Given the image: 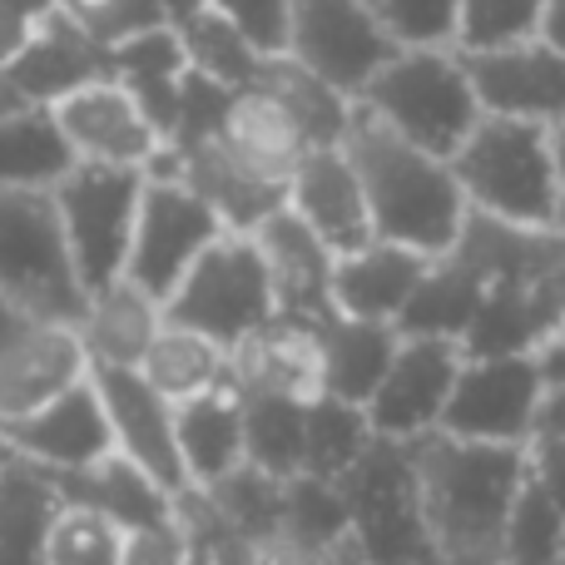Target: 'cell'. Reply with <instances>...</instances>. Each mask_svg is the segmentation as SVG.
Returning a JSON list of instances; mask_svg holds the SVG:
<instances>
[{
    "mask_svg": "<svg viewBox=\"0 0 565 565\" xmlns=\"http://www.w3.org/2000/svg\"><path fill=\"white\" fill-rule=\"evenodd\" d=\"M551 234L565 244V189H561V204H556V218H551Z\"/></svg>",
    "mask_w": 565,
    "mask_h": 565,
    "instance_id": "cell-50",
    "label": "cell"
},
{
    "mask_svg": "<svg viewBox=\"0 0 565 565\" xmlns=\"http://www.w3.org/2000/svg\"><path fill=\"white\" fill-rule=\"evenodd\" d=\"M397 50L451 45L457 40V0H362Z\"/></svg>",
    "mask_w": 565,
    "mask_h": 565,
    "instance_id": "cell-39",
    "label": "cell"
},
{
    "mask_svg": "<svg viewBox=\"0 0 565 565\" xmlns=\"http://www.w3.org/2000/svg\"><path fill=\"white\" fill-rule=\"evenodd\" d=\"M174 30H179V40H184V55H189L194 75L214 79V85H224V89H248L258 79L264 55H258L244 40V30H234L218 10L204 6L194 20H184V25H174Z\"/></svg>",
    "mask_w": 565,
    "mask_h": 565,
    "instance_id": "cell-35",
    "label": "cell"
},
{
    "mask_svg": "<svg viewBox=\"0 0 565 565\" xmlns=\"http://www.w3.org/2000/svg\"><path fill=\"white\" fill-rule=\"evenodd\" d=\"M145 179L149 174H139V169L75 164L50 189L60 209V224H65V238H70V254H75V268L89 292L125 278Z\"/></svg>",
    "mask_w": 565,
    "mask_h": 565,
    "instance_id": "cell-8",
    "label": "cell"
},
{
    "mask_svg": "<svg viewBox=\"0 0 565 565\" xmlns=\"http://www.w3.org/2000/svg\"><path fill=\"white\" fill-rule=\"evenodd\" d=\"M551 342H565V318H561V328H556V338H551Z\"/></svg>",
    "mask_w": 565,
    "mask_h": 565,
    "instance_id": "cell-52",
    "label": "cell"
},
{
    "mask_svg": "<svg viewBox=\"0 0 565 565\" xmlns=\"http://www.w3.org/2000/svg\"><path fill=\"white\" fill-rule=\"evenodd\" d=\"M288 55L348 99H358L362 85L397 55V45L362 0H292Z\"/></svg>",
    "mask_w": 565,
    "mask_h": 565,
    "instance_id": "cell-12",
    "label": "cell"
},
{
    "mask_svg": "<svg viewBox=\"0 0 565 565\" xmlns=\"http://www.w3.org/2000/svg\"><path fill=\"white\" fill-rule=\"evenodd\" d=\"M244 397V447L248 467L278 481L302 477V441H308V402L292 392H238Z\"/></svg>",
    "mask_w": 565,
    "mask_h": 565,
    "instance_id": "cell-31",
    "label": "cell"
},
{
    "mask_svg": "<svg viewBox=\"0 0 565 565\" xmlns=\"http://www.w3.org/2000/svg\"><path fill=\"white\" fill-rule=\"evenodd\" d=\"M358 105L392 135L412 139L437 159H451L461 139L477 129L481 99L471 89L467 55L457 45H412L397 50L377 75L362 85Z\"/></svg>",
    "mask_w": 565,
    "mask_h": 565,
    "instance_id": "cell-4",
    "label": "cell"
},
{
    "mask_svg": "<svg viewBox=\"0 0 565 565\" xmlns=\"http://www.w3.org/2000/svg\"><path fill=\"white\" fill-rule=\"evenodd\" d=\"M115 55V79L139 99L154 129L174 135L179 125V99H184V79H189V55H184V40H179L174 25H159V30H145V35L125 40V45L109 50Z\"/></svg>",
    "mask_w": 565,
    "mask_h": 565,
    "instance_id": "cell-27",
    "label": "cell"
},
{
    "mask_svg": "<svg viewBox=\"0 0 565 565\" xmlns=\"http://www.w3.org/2000/svg\"><path fill=\"white\" fill-rule=\"evenodd\" d=\"M0 437H6L10 457L35 461L40 471H85L95 461L115 457V431H109V412L99 402L95 377L70 387L50 407L0 427Z\"/></svg>",
    "mask_w": 565,
    "mask_h": 565,
    "instance_id": "cell-16",
    "label": "cell"
},
{
    "mask_svg": "<svg viewBox=\"0 0 565 565\" xmlns=\"http://www.w3.org/2000/svg\"><path fill=\"white\" fill-rule=\"evenodd\" d=\"M546 565H565V556H561V561H546Z\"/></svg>",
    "mask_w": 565,
    "mask_h": 565,
    "instance_id": "cell-53",
    "label": "cell"
},
{
    "mask_svg": "<svg viewBox=\"0 0 565 565\" xmlns=\"http://www.w3.org/2000/svg\"><path fill=\"white\" fill-rule=\"evenodd\" d=\"M50 481H55L65 507L99 511V516H109L119 531L154 526V521L179 516V501L169 497V491H159L154 481H149L135 461L119 457V451L85 471H50Z\"/></svg>",
    "mask_w": 565,
    "mask_h": 565,
    "instance_id": "cell-26",
    "label": "cell"
},
{
    "mask_svg": "<svg viewBox=\"0 0 565 565\" xmlns=\"http://www.w3.org/2000/svg\"><path fill=\"white\" fill-rule=\"evenodd\" d=\"M159 6H164V20H169V25H184V20H194L199 10L209 6V0H159Z\"/></svg>",
    "mask_w": 565,
    "mask_h": 565,
    "instance_id": "cell-47",
    "label": "cell"
},
{
    "mask_svg": "<svg viewBox=\"0 0 565 565\" xmlns=\"http://www.w3.org/2000/svg\"><path fill=\"white\" fill-rule=\"evenodd\" d=\"M551 149H556V169H561V184H565V119L551 125Z\"/></svg>",
    "mask_w": 565,
    "mask_h": 565,
    "instance_id": "cell-49",
    "label": "cell"
},
{
    "mask_svg": "<svg viewBox=\"0 0 565 565\" xmlns=\"http://www.w3.org/2000/svg\"><path fill=\"white\" fill-rule=\"evenodd\" d=\"M139 372H145L149 387L164 392V397L179 407V402H189V397H204V392L224 387L228 352L218 348V342H209L204 332H189V328H179V322L164 318V328H159L154 348L145 352Z\"/></svg>",
    "mask_w": 565,
    "mask_h": 565,
    "instance_id": "cell-32",
    "label": "cell"
},
{
    "mask_svg": "<svg viewBox=\"0 0 565 565\" xmlns=\"http://www.w3.org/2000/svg\"><path fill=\"white\" fill-rule=\"evenodd\" d=\"M174 437H179V457H184V471H189V481H194V491H209L224 477H234V471L248 461L244 397H238L234 382L204 392V397L179 402Z\"/></svg>",
    "mask_w": 565,
    "mask_h": 565,
    "instance_id": "cell-24",
    "label": "cell"
},
{
    "mask_svg": "<svg viewBox=\"0 0 565 565\" xmlns=\"http://www.w3.org/2000/svg\"><path fill=\"white\" fill-rule=\"evenodd\" d=\"M25 99H20V89L10 85V75H6V65H0V115H10V109H20Z\"/></svg>",
    "mask_w": 565,
    "mask_h": 565,
    "instance_id": "cell-48",
    "label": "cell"
},
{
    "mask_svg": "<svg viewBox=\"0 0 565 565\" xmlns=\"http://www.w3.org/2000/svg\"><path fill=\"white\" fill-rule=\"evenodd\" d=\"M407 447L437 565H507V526L526 487V447H487L427 431Z\"/></svg>",
    "mask_w": 565,
    "mask_h": 565,
    "instance_id": "cell-1",
    "label": "cell"
},
{
    "mask_svg": "<svg viewBox=\"0 0 565 565\" xmlns=\"http://www.w3.org/2000/svg\"><path fill=\"white\" fill-rule=\"evenodd\" d=\"M194 129H209L238 164L254 169L258 179H274V184H288L292 164H298L302 149H308L298 135V125L288 119V109L258 85L228 89L218 115L194 119V125H179L174 135H194Z\"/></svg>",
    "mask_w": 565,
    "mask_h": 565,
    "instance_id": "cell-21",
    "label": "cell"
},
{
    "mask_svg": "<svg viewBox=\"0 0 565 565\" xmlns=\"http://www.w3.org/2000/svg\"><path fill=\"white\" fill-rule=\"evenodd\" d=\"M402 332L392 322H362V318H332L318 328V382L328 397L352 402L367 412L377 382L387 377L392 352H397Z\"/></svg>",
    "mask_w": 565,
    "mask_h": 565,
    "instance_id": "cell-25",
    "label": "cell"
},
{
    "mask_svg": "<svg viewBox=\"0 0 565 565\" xmlns=\"http://www.w3.org/2000/svg\"><path fill=\"white\" fill-rule=\"evenodd\" d=\"M447 164L471 214L511 228H551L556 218L565 184L551 149V125L481 115Z\"/></svg>",
    "mask_w": 565,
    "mask_h": 565,
    "instance_id": "cell-3",
    "label": "cell"
},
{
    "mask_svg": "<svg viewBox=\"0 0 565 565\" xmlns=\"http://www.w3.org/2000/svg\"><path fill=\"white\" fill-rule=\"evenodd\" d=\"M85 377H89V358L79 332L55 328V322H30L25 332H15L0 348V427L50 407Z\"/></svg>",
    "mask_w": 565,
    "mask_h": 565,
    "instance_id": "cell-19",
    "label": "cell"
},
{
    "mask_svg": "<svg viewBox=\"0 0 565 565\" xmlns=\"http://www.w3.org/2000/svg\"><path fill=\"white\" fill-rule=\"evenodd\" d=\"M254 85L268 89V95L288 109V119L298 125V135L308 149L342 145L348 119H352V99L342 95V89H332L322 75H312L308 65H298L292 55H268L264 65H258Z\"/></svg>",
    "mask_w": 565,
    "mask_h": 565,
    "instance_id": "cell-29",
    "label": "cell"
},
{
    "mask_svg": "<svg viewBox=\"0 0 565 565\" xmlns=\"http://www.w3.org/2000/svg\"><path fill=\"white\" fill-rule=\"evenodd\" d=\"M25 328H30V318L6 298V292H0V348H6V342L15 338V332H25Z\"/></svg>",
    "mask_w": 565,
    "mask_h": 565,
    "instance_id": "cell-46",
    "label": "cell"
},
{
    "mask_svg": "<svg viewBox=\"0 0 565 565\" xmlns=\"http://www.w3.org/2000/svg\"><path fill=\"white\" fill-rule=\"evenodd\" d=\"M352 169L362 179V194L372 209V228L387 244H407L427 258H441L461 238L471 209L447 159L417 149L412 139L392 135L382 119L352 99V119L342 135Z\"/></svg>",
    "mask_w": 565,
    "mask_h": 565,
    "instance_id": "cell-2",
    "label": "cell"
},
{
    "mask_svg": "<svg viewBox=\"0 0 565 565\" xmlns=\"http://www.w3.org/2000/svg\"><path fill=\"white\" fill-rule=\"evenodd\" d=\"M209 10H218L234 30H244V40L264 60L268 55H288L292 0H209Z\"/></svg>",
    "mask_w": 565,
    "mask_h": 565,
    "instance_id": "cell-41",
    "label": "cell"
},
{
    "mask_svg": "<svg viewBox=\"0 0 565 565\" xmlns=\"http://www.w3.org/2000/svg\"><path fill=\"white\" fill-rule=\"evenodd\" d=\"M60 511L65 501H60L50 471L10 457L0 467V565H45Z\"/></svg>",
    "mask_w": 565,
    "mask_h": 565,
    "instance_id": "cell-28",
    "label": "cell"
},
{
    "mask_svg": "<svg viewBox=\"0 0 565 565\" xmlns=\"http://www.w3.org/2000/svg\"><path fill=\"white\" fill-rule=\"evenodd\" d=\"M159 328H164V302L149 298L139 282L115 278L85 298V318L75 332L85 342L89 367H139Z\"/></svg>",
    "mask_w": 565,
    "mask_h": 565,
    "instance_id": "cell-23",
    "label": "cell"
},
{
    "mask_svg": "<svg viewBox=\"0 0 565 565\" xmlns=\"http://www.w3.org/2000/svg\"><path fill=\"white\" fill-rule=\"evenodd\" d=\"M338 487L348 501V531L372 565H437L402 441L377 437Z\"/></svg>",
    "mask_w": 565,
    "mask_h": 565,
    "instance_id": "cell-7",
    "label": "cell"
},
{
    "mask_svg": "<svg viewBox=\"0 0 565 565\" xmlns=\"http://www.w3.org/2000/svg\"><path fill=\"white\" fill-rule=\"evenodd\" d=\"M561 556H565V511L526 477L507 526V565H546Z\"/></svg>",
    "mask_w": 565,
    "mask_h": 565,
    "instance_id": "cell-37",
    "label": "cell"
},
{
    "mask_svg": "<svg viewBox=\"0 0 565 565\" xmlns=\"http://www.w3.org/2000/svg\"><path fill=\"white\" fill-rule=\"evenodd\" d=\"M254 238L268 264V278H274V302H278L282 322L318 332L322 322L338 318V302H332V268H338V254H332L312 228H302L298 218L282 209Z\"/></svg>",
    "mask_w": 565,
    "mask_h": 565,
    "instance_id": "cell-20",
    "label": "cell"
},
{
    "mask_svg": "<svg viewBox=\"0 0 565 565\" xmlns=\"http://www.w3.org/2000/svg\"><path fill=\"white\" fill-rule=\"evenodd\" d=\"M119 565H189V526L184 516L154 521V526L125 531V556Z\"/></svg>",
    "mask_w": 565,
    "mask_h": 565,
    "instance_id": "cell-42",
    "label": "cell"
},
{
    "mask_svg": "<svg viewBox=\"0 0 565 565\" xmlns=\"http://www.w3.org/2000/svg\"><path fill=\"white\" fill-rule=\"evenodd\" d=\"M372 422L362 407L352 402H338L328 392L308 402V441H302V477H318L338 487L372 447Z\"/></svg>",
    "mask_w": 565,
    "mask_h": 565,
    "instance_id": "cell-33",
    "label": "cell"
},
{
    "mask_svg": "<svg viewBox=\"0 0 565 565\" xmlns=\"http://www.w3.org/2000/svg\"><path fill=\"white\" fill-rule=\"evenodd\" d=\"M541 6L546 0H457V40L461 55L521 45L541 35Z\"/></svg>",
    "mask_w": 565,
    "mask_h": 565,
    "instance_id": "cell-36",
    "label": "cell"
},
{
    "mask_svg": "<svg viewBox=\"0 0 565 565\" xmlns=\"http://www.w3.org/2000/svg\"><path fill=\"white\" fill-rule=\"evenodd\" d=\"M541 397H546V377L536 352H487V358L467 352L437 431L487 441V447H531Z\"/></svg>",
    "mask_w": 565,
    "mask_h": 565,
    "instance_id": "cell-10",
    "label": "cell"
},
{
    "mask_svg": "<svg viewBox=\"0 0 565 565\" xmlns=\"http://www.w3.org/2000/svg\"><path fill=\"white\" fill-rule=\"evenodd\" d=\"M288 214L298 218L302 228H312L338 258L358 254L362 244L377 238L367 194H362V179L342 145L302 149V159L288 174Z\"/></svg>",
    "mask_w": 565,
    "mask_h": 565,
    "instance_id": "cell-18",
    "label": "cell"
},
{
    "mask_svg": "<svg viewBox=\"0 0 565 565\" xmlns=\"http://www.w3.org/2000/svg\"><path fill=\"white\" fill-rule=\"evenodd\" d=\"M467 348L457 338H427V332H402L392 352L387 377L377 382L367 402L372 437L382 441H417L441 427L447 402L457 392Z\"/></svg>",
    "mask_w": 565,
    "mask_h": 565,
    "instance_id": "cell-11",
    "label": "cell"
},
{
    "mask_svg": "<svg viewBox=\"0 0 565 565\" xmlns=\"http://www.w3.org/2000/svg\"><path fill=\"white\" fill-rule=\"evenodd\" d=\"M0 292L30 322L79 328V318H85L89 288L75 268L50 189L0 194Z\"/></svg>",
    "mask_w": 565,
    "mask_h": 565,
    "instance_id": "cell-5",
    "label": "cell"
},
{
    "mask_svg": "<svg viewBox=\"0 0 565 565\" xmlns=\"http://www.w3.org/2000/svg\"><path fill=\"white\" fill-rule=\"evenodd\" d=\"M282 487H288V481L268 477V471L244 461L234 477H224L218 487L199 491V497L209 501V511H214L228 531H238L248 546L268 551L282 531Z\"/></svg>",
    "mask_w": 565,
    "mask_h": 565,
    "instance_id": "cell-34",
    "label": "cell"
},
{
    "mask_svg": "<svg viewBox=\"0 0 565 565\" xmlns=\"http://www.w3.org/2000/svg\"><path fill=\"white\" fill-rule=\"evenodd\" d=\"M75 169L55 115L40 105H20L0 115V194L10 189H55Z\"/></svg>",
    "mask_w": 565,
    "mask_h": 565,
    "instance_id": "cell-30",
    "label": "cell"
},
{
    "mask_svg": "<svg viewBox=\"0 0 565 565\" xmlns=\"http://www.w3.org/2000/svg\"><path fill=\"white\" fill-rule=\"evenodd\" d=\"M526 467H531V481L565 511V437H531Z\"/></svg>",
    "mask_w": 565,
    "mask_h": 565,
    "instance_id": "cell-43",
    "label": "cell"
},
{
    "mask_svg": "<svg viewBox=\"0 0 565 565\" xmlns=\"http://www.w3.org/2000/svg\"><path fill=\"white\" fill-rule=\"evenodd\" d=\"M467 75L481 99V115L531 119V125L565 119V55L541 35L467 55Z\"/></svg>",
    "mask_w": 565,
    "mask_h": 565,
    "instance_id": "cell-17",
    "label": "cell"
},
{
    "mask_svg": "<svg viewBox=\"0 0 565 565\" xmlns=\"http://www.w3.org/2000/svg\"><path fill=\"white\" fill-rule=\"evenodd\" d=\"M218 234H228L218 224V214L174 174H149L145 199H139L135 238H129V264L125 278L139 282L149 298L169 302L174 288L189 278V268L204 258V248Z\"/></svg>",
    "mask_w": 565,
    "mask_h": 565,
    "instance_id": "cell-9",
    "label": "cell"
},
{
    "mask_svg": "<svg viewBox=\"0 0 565 565\" xmlns=\"http://www.w3.org/2000/svg\"><path fill=\"white\" fill-rule=\"evenodd\" d=\"M431 274V258L417 254L407 244H387L372 238L358 254H342L332 268V302L342 318H362V322H392L397 328L402 312L412 308L417 288Z\"/></svg>",
    "mask_w": 565,
    "mask_h": 565,
    "instance_id": "cell-22",
    "label": "cell"
},
{
    "mask_svg": "<svg viewBox=\"0 0 565 565\" xmlns=\"http://www.w3.org/2000/svg\"><path fill=\"white\" fill-rule=\"evenodd\" d=\"M125 556V531L109 516L85 507H65L50 531L45 565H119Z\"/></svg>",
    "mask_w": 565,
    "mask_h": 565,
    "instance_id": "cell-38",
    "label": "cell"
},
{
    "mask_svg": "<svg viewBox=\"0 0 565 565\" xmlns=\"http://www.w3.org/2000/svg\"><path fill=\"white\" fill-rule=\"evenodd\" d=\"M70 15L79 20L89 40H99L105 50L125 45V40L145 35V30H159L169 25L164 20V6L159 0H60Z\"/></svg>",
    "mask_w": 565,
    "mask_h": 565,
    "instance_id": "cell-40",
    "label": "cell"
},
{
    "mask_svg": "<svg viewBox=\"0 0 565 565\" xmlns=\"http://www.w3.org/2000/svg\"><path fill=\"white\" fill-rule=\"evenodd\" d=\"M6 461H10V447H6V437H0V467H6Z\"/></svg>",
    "mask_w": 565,
    "mask_h": 565,
    "instance_id": "cell-51",
    "label": "cell"
},
{
    "mask_svg": "<svg viewBox=\"0 0 565 565\" xmlns=\"http://www.w3.org/2000/svg\"><path fill=\"white\" fill-rule=\"evenodd\" d=\"M89 377H95L99 402L109 412V431H115L119 457L135 461L174 501L194 497V481H189L184 457H179V437H174V402L149 387L139 367H89Z\"/></svg>",
    "mask_w": 565,
    "mask_h": 565,
    "instance_id": "cell-14",
    "label": "cell"
},
{
    "mask_svg": "<svg viewBox=\"0 0 565 565\" xmlns=\"http://www.w3.org/2000/svg\"><path fill=\"white\" fill-rule=\"evenodd\" d=\"M164 318L189 332H204L224 352L258 338L278 318L274 278H268V264L258 254V238L218 234L204 248V258L189 268V278L174 288V298L164 302Z\"/></svg>",
    "mask_w": 565,
    "mask_h": 565,
    "instance_id": "cell-6",
    "label": "cell"
},
{
    "mask_svg": "<svg viewBox=\"0 0 565 565\" xmlns=\"http://www.w3.org/2000/svg\"><path fill=\"white\" fill-rule=\"evenodd\" d=\"M541 40L565 55V0H546L541 6Z\"/></svg>",
    "mask_w": 565,
    "mask_h": 565,
    "instance_id": "cell-45",
    "label": "cell"
},
{
    "mask_svg": "<svg viewBox=\"0 0 565 565\" xmlns=\"http://www.w3.org/2000/svg\"><path fill=\"white\" fill-rule=\"evenodd\" d=\"M536 437H565V387H546L536 412Z\"/></svg>",
    "mask_w": 565,
    "mask_h": 565,
    "instance_id": "cell-44",
    "label": "cell"
},
{
    "mask_svg": "<svg viewBox=\"0 0 565 565\" xmlns=\"http://www.w3.org/2000/svg\"><path fill=\"white\" fill-rule=\"evenodd\" d=\"M50 115H55L75 164H109L149 174L164 159V135L115 75L65 95L60 105H50Z\"/></svg>",
    "mask_w": 565,
    "mask_h": 565,
    "instance_id": "cell-13",
    "label": "cell"
},
{
    "mask_svg": "<svg viewBox=\"0 0 565 565\" xmlns=\"http://www.w3.org/2000/svg\"><path fill=\"white\" fill-rule=\"evenodd\" d=\"M6 75H10V85L20 89L25 105L50 109L65 95H75V89L115 75V55L79 30V20L70 15L60 0H45V6L30 15L20 45L10 50Z\"/></svg>",
    "mask_w": 565,
    "mask_h": 565,
    "instance_id": "cell-15",
    "label": "cell"
}]
</instances>
